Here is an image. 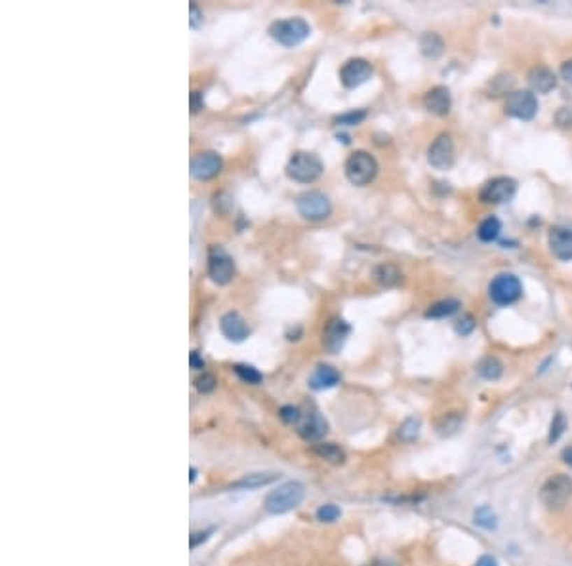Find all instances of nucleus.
<instances>
[{"label": "nucleus", "mask_w": 572, "mask_h": 566, "mask_svg": "<svg viewBox=\"0 0 572 566\" xmlns=\"http://www.w3.org/2000/svg\"><path fill=\"white\" fill-rule=\"evenodd\" d=\"M303 498H306L303 484L298 481H288L267 494L266 509L271 515H285L288 511L296 509L303 502Z\"/></svg>", "instance_id": "obj_1"}, {"label": "nucleus", "mask_w": 572, "mask_h": 566, "mask_svg": "<svg viewBox=\"0 0 572 566\" xmlns=\"http://www.w3.org/2000/svg\"><path fill=\"white\" fill-rule=\"evenodd\" d=\"M322 166L321 159L313 153H307V151H298L290 157L288 166H286V174L288 177H292L294 182L298 183H311L317 177H321Z\"/></svg>", "instance_id": "obj_2"}, {"label": "nucleus", "mask_w": 572, "mask_h": 566, "mask_svg": "<svg viewBox=\"0 0 572 566\" xmlns=\"http://www.w3.org/2000/svg\"><path fill=\"white\" fill-rule=\"evenodd\" d=\"M376 175L378 162L372 154L366 151H355L353 154H349V159L345 161V177L353 185L357 187L369 185L370 182H374Z\"/></svg>", "instance_id": "obj_3"}, {"label": "nucleus", "mask_w": 572, "mask_h": 566, "mask_svg": "<svg viewBox=\"0 0 572 566\" xmlns=\"http://www.w3.org/2000/svg\"><path fill=\"white\" fill-rule=\"evenodd\" d=\"M309 33H311V27L301 17L275 21L271 27H269V35L279 42V44L286 46V48H294V46L301 44L309 36Z\"/></svg>", "instance_id": "obj_4"}, {"label": "nucleus", "mask_w": 572, "mask_h": 566, "mask_svg": "<svg viewBox=\"0 0 572 566\" xmlns=\"http://www.w3.org/2000/svg\"><path fill=\"white\" fill-rule=\"evenodd\" d=\"M572 479L569 475H553L544 482L540 490V500L548 509L559 511L571 502Z\"/></svg>", "instance_id": "obj_5"}, {"label": "nucleus", "mask_w": 572, "mask_h": 566, "mask_svg": "<svg viewBox=\"0 0 572 566\" xmlns=\"http://www.w3.org/2000/svg\"><path fill=\"white\" fill-rule=\"evenodd\" d=\"M296 206H298V212L301 216L306 219H311V222H321V219H327L332 214V203L321 191L301 193L298 196V201H296Z\"/></svg>", "instance_id": "obj_6"}, {"label": "nucleus", "mask_w": 572, "mask_h": 566, "mask_svg": "<svg viewBox=\"0 0 572 566\" xmlns=\"http://www.w3.org/2000/svg\"><path fill=\"white\" fill-rule=\"evenodd\" d=\"M208 275L216 284H227L235 277V261L224 246L212 245L208 248Z\"/></svg>", "instance_id": "obj_7"}, {"label": "nucleus", "mask_w": 572, "mask_h": 566, "mask_svg": "<svg viewBox=\"0 0 572 566\" xmlns=\"http://www.w3.org/2000/svg\"><path fill=\"white\" fill-rule=\"evenodd\" d=\"M489 293L490 298H492V301L498 303V305H511V303H515V301L521 298V293H523V284H521V280L517 279L515 275H511V273H502V275H498V277L490 282Z\"/></svg>", "instance_id": "obj_8"}, {"label": "nucleus", "mask_w": 572, "mask_h": 566, "mask_svg": "<svg viewBox=\"0 0 572 566\" xmlns=\"http://www.w3.org/2000/svg\"><path fill=\"white\" fill-rule=\"evenodd\" d=\"M427 161L435 170H450L456 162V147L450 133H441L427 149Z\"/></svg>", "instance_id": "obj_9"}, {"label": "nucleus", "mask_w": 572, "mask_h": 566, "mask_svg": "<svg viewBox=\"0 0 572 566\" xmlns=\"http://www.w3.org/2000/svg\"><path fill=\"white\" fill-rule=\"evenodd\" d=\"M506 113L521 120L534 119L538 113V99L531 90L511 92L506 99Z\"/></svg>", "instance_id": "obj_10"}, {"label": "nucleus", "mask_w": 572, "mask_h": 566, "mask_svg": "<svg viewBox=\"0 0 572 566\" xmlns=\"http://www.w3.org/2000/svg\"><path fill=\"white\" fill-rule=\"evenodd\" d=\"M515 191H517L515 180L506 177V175H500V177H494V180H490L489 183H485V187L481 189L479 198H481L485 204H503L515 196Z\"/></svg>", "instance_id": "obj_11"}, {"label": "nucleus", "mask_w": 572, "mask_h": 566, "mask_svg": "<svg viewBox=\"0 0 572 566\" xmlns=\"http://www.w3.org/2000/svg\"><path fill=\"white\" fill-rule=\"evenodd\" d=\"M372 65H370L366 59H361V57H355V59H349L345 65L340 71V80L345 88H357L361 86L372 77Z\"/></svg>", "instance_id": "obj_12"}, {"label": "nucleus", "mask_w": 572, "mask_h": 566, "mask_svg": "<svg viewBox=\"0 0 572 566\" xmlns=\"http://www.w3.org/2000/svg\"><path fill=\"white\" fill-rule=\"evenodd\" d=\"M296 427H298V433H300L301 439L311 440V442L321 440L328 433V421L317 410H309L306 414L301 412V419Z\"/></svg>", "instance_id": "obj_13"}, {"label": "nucleus", "mask_w": 572, "mask_h": 566, "mask_svg": "<svg viewBox=\"0 0 572 566\" xmlns=\"http://www.w3.org/2000/svg\"><path fill=\"white\" fill-rule=\"evenodd\" d=\"M224 166L222 157L214 151H206V153L196 154L195 159L191 161V175L195 180H212L220 174V170Z\"/></svg>", "instance_id": "obj_14"}, {"label": "nucleus", "mask_w": 572, "mask_h": 566, "mask_svg": "<svg viewBox=\"0 0 572 566\" xmlns=\"http://www.w3.org/2000/svg\"><path fill=\"white\" fill-rule=\"evenodd\" d=\"M351 332L349 324L342 319H332L328 322L324 334H322V342L330 353H340L343 349V345L348 342V335Z\"/></svg>", "instance_id": "obj_15"}, {"label": "nucleus", "mask_w": 572, "mask_h": 566, "mask_svg": "<svg viewBox=\"0 0 572 566\" xmlns=\"http://www.w3.org/2000/svg\"><path fill=\"white\" fill-rule=\"evenodd\" d=\"M220 328H222V332H224V335L229 342L235 343L245 342L246 338L250 335V328H248L246 321L241 314L235 313V311H229V313H225L224 317H222Z\"/></svg>", "instance_id": "obj_16"}, {"label": "nucleus", "mask_w": 572, "mask_h": 566, "mask_svg": "<svg viewBox=\"0 0 572 566\" xmlns=\"http://www.w3.org/2000/svg\"><path fill=\"white\" fill-rule=\"evenodd\" d=\"M550 248H552L553 256L563 261H571L572 259V229L569 227H553L550 231Z\"/></svg>", "instance_id": "obj_17"}, {"label": "nucleus", "mask_w": 572, "mask_h": 566, "mask_svg": "<svg viewBox=\"0 0 572 566\" xmlns=\"http://www.w3.org/2000/svg\"><path fill=\"white\" fill-rule=\"evenodd\" d=\"M424 103H426V109L437 117H445L450 113V107H452V98H450V92L445 86H435L431 90L427 92L426 98H424Z\"/></svg>", "instance_id": "obj_18"}, {"label": "nucleus", "mask_w": 572, "mask_h": 566, "mask_svg": "<svg viewBox=\"0 0 572 566\" xmlns=\"http://www.w3.org/2000/svg\"><path fill=\"white\" fill-rule=\"evenodd\" d=\"M340 379H342V376H340V372L336 370V368L328 366V364H321V366L315 368V372L309 377V385H311V389H315V391H324V389L336 387V385L340 384Z\"/></svg>", "instance_id": "obj_19"}, {"label": "nucleus", "mask_w": 572, "mask_h": 566, "mask_svg": "<svg viewBox=\"0 0 572 566\" xmlns=\"http://www.w3.org/2000/svg\"><path fill=\"white\" fill-rule=\"evenodd\" d=\"M529 84H531L532 92L548 94L557 86V78H555V73L548 67H534L529 73Z\"/></svg>", "instance_id": "obj_20"}, {"label": "nucleus", "mask_w": 572, "mask_h": 566, "mask_svg": "<svg viewBox=\"0 0 572 566\" xmlns=\"http://www.w3.org/2000/svg\"><path fill=\"white\" fill-rule=\"evenodd\" d=\"M279 479L277 473H248L243 479H238L237 482H233L231 488H241V490H254V488H262V486H267Z\"/></svg>", "instance_id": "obj_21"}, {"label": "nucleus", "mask_w": 572, "mask_h": 566, "mask_svg": "<svg viewBox=\"0 0 572 566\" xmlns=\"http://www.w3.org/2000/svg\"><path fill=\"white\" fill-rule=\"evenodd\" d=\"M313 450H315V454L319 456L321 460L330 461V463H334V465H342L343 461H345V452H343L340 447L332 444V442H321V444H315Z\"/></svg>", "instance_id": "obj_22"}, {"label": "nucleus", "mask_w": 572, "mask_h": 566, "mask_svg": "<svg viewBox=\"0 0 572 566\" xmlns=\"http://www.w3.org/2000/svg\"><path fill=\"white\" fill-rule=\"evenodd\" d=\"M500 233H502V222L496 216H489L487 219H482L479 229H477V235H479L482 242H492V240L500 237Z\"/></svg>", "instance_id": "obj_23"}, {"label": "nucleus", "mask_w": 572, "mask_h": 566, "mask_svg": "<svg viewBox=\"0 0 572 566\" xmlns=\"http://www.w3.org/2000/svg\"><path fill=\"white\" fill-rule=\"evenodd\" d=\"M420 46H422L424 56L437 59L443 54V50H445V42H443V38L437 33H426V35L422 36V41H420Z\"/></svg>", "instance_id": "obj_24"}, {"label": "nucleus", "mask_w": 572, "mask_h": 566, "mask_svg": "<svg viewBox=\"0 0 572 566\" xmlns=\"http://www.w3.org/2000/svg\"><path fill=\"white\" fill-rule=\"evenodd\" d=\"M477 372L481 374L485 379H490V382H496L500 379L503 374V364L496 358V356H485L479 366H477Z\"/></svg>", "instance_id": "obj_25"}, {"label": "nucleus", "mask_w": 572, "mask_h": 566, "mask_svg": "<svg viewBox=\"0 0 572 566\" xmlns=\"http://www.w3.org/2000/svg\"><path fill=\"white\" fill-rule=\"evenodd\" d=\"M458 309H460V301L458 300H441L427 309L426 317H429V319H445V317L456 313Z\"/></svg>", "instance_id": "obj_26"}, {"label": "nucleus", "mask_w": 572, "mask_h": 566, "mask_svg": "<svg viewBox=\"0 0 572 566\" xmlns=\"http://www.w3.org/2000/svg\"><path fill=\"white\" fill-rule=\"evenodd\" d=\"M374 277L384 286H395L399 280H401V271L395 266H391V263H384V266L376 267Z\"/></svg>", "instance_id": "obj_27"}, {"label": "nucleus", "mask_w": 572, "mask_h": 566, "mask_svg": "<svg viewBox=\"0 0 572 566\" xmlns=\"http://www.w3.org/2000/svg\"><path fill=\"white\" fill-rule=\"evenodd\" d=\"M420 427H422V421L418 418H408L405 419L401 427H399V439L403 442H412V440L418 439L420 435Z\"/></svg>", "instance_id": "obj_28"}, {"label": "nucleus", "mask_w": 572, "mask_h": 566, "mask_svg": "<svg viewBox=\"0 0 572 566\" xmlns=\"http://www.w3.org/2000/svg\"><path fill=\"white\" fill-rule=\"evenodd\" d=\"M235 374H237L245 384H252V385H258L262 384V379H264V376H262V372L256 370L254 366H250V364H235Z\"/></svg>", "instance_id": "obj_29"}, {"label": "nucleus", "mask_w": 572, "mask_h": 566, "mask_svg": "<svg viewBox=\"0 0 572 566\" xmlns=\"http://www.w3.org/2000/svg\"><path fill=\"white\" fill-rule=\"evenodd\" d=\"M462 421H464V418L458 412L447 414L445 418H441V421L437 423V429H439L441 435H454L460 429Z\"/></svg>", "instance_id": "obj_30"}, {"label": "nucleus", "mask_w": 572, "mask_h": 566, "mask_svg": "<svg viewBox=\"0 0 572 566\" xmlns=\"http://www.w3.org/2000/svg\"><path fill=\"white\" fill-rule=\"evenodd\" d=\"M340 517H342V509L338 505H334V503H327V505H321L317 509V518L321 523H334Z\"/></svg>", "instance_id": "obj_31"}, {"label": "nucleus", "mask_w": 572, "mask_h": 566, "mask_svg": "<svg viewBox=\"0 0 572 566\" xmlns=\"http://www.w3.org/2000/svg\"><path fill=\"white\" fill-rule=\"evenodd\" d=\"M565 429H566L565 416H563V412H557L552 419V427H550V437H548V440H550L552 444L553 442H557V440L561 439V435L565 433Z\"/></svg>", "instance_id": "obj_32"}, {"label": "nucleus", "mask_w": 572, "mask_h": 566, "mask_svg": "<svg viewBox=\"0 0 572 566\" xmlns=\"http://www.w3.org/2000/svg\"><path fill=\"white\" fill-rule=\"evenodd\" d=\"M364 119H366V111H364V109H357V111H349L345 113V115H342V117H338V119H336V124L357 126L361 124Z\"/></svg>", "instance_id": "obj_33"}, {"label": "nucleus", "mask_w": 572, "mask_h": 566, "mask_svg": "<svg viewBox=\"0 0 572 566\" xmlns=\"http://www.w3.org/2000/svg\"><path fill=\"white\" fill-rule=\"evenodd\" d=\"M475 524L485 526V528H494L496 526L494 513H492L489 507H481V509H477L475 511Z\"/></svg>", "instance_id": "obj_34"}, {"label": "nucleus", "mask_w": 572, "mask_h": 566, "mask_svg": "<svg viewBox=\"0 0 572 566\" xmlns=\"http://www.w3.org/2000/svg\"><path fill=\"white\" fill-rule=\"evenodd\" d=\"M279 414L283 421L290 423V426H298V421L301 419V410L296 406H283Z\"/></svg>", "instance_id": "obj_35"}, {"label": "nucleus", "mask_w": 572, "mask_h": 566, "mask_svg": "<svg viewBox=\"0 0 572 566\" xmlns=\"http://www.w3.org/2000/svg\"><path fill=\"white\" fill-rule=\"evenodd\" d=\"M216 384H217L216 377L212 376V374H203V376L199 377V379L195 382L196 389H199L201 393H204V395H206V393L214 391V389H216Z\"/></svg>", "instance_id": "obj_36"}, {"label": "nucleus", "mask_w": 572, "mask_h": 566, "mask_svg": "<svg viewBox=\"0 0 572 566\" xmlns=\"http://www.w3.org/2000/svg\"><path fill=\"white\" fill-rule=\"evenodd\" d=\"M475 328V322H473V317L471 314H466L462 321H458V324H456V332L462 335H468L471 334Z\"/></svg>", "instance_id": "obj_37"}, {"label": "nucleus", "mask_w": 572, "mask_h": 566, "mask_svg": "<svg viewBox=\"0 0 572 566\" xmlns=\"http://www.w3.org/2000/svg\"><path fill=\"white\" fill-rule=\"evenodd\" d=\"M212 528L210 530H203V532H193L191 534V538H189V544H191V549H195V547H199V545L203 544V542H206V539L210 538V534H212Z\"/></svg>", "instance_id": "obj_38"}, {"label": "nucleus", "mask_w": 572, "mask_h": 566, "mask_svg": "<svg viewBox=\"0 0 572 566\" xmlns=\"http://www.w3.org/2000/svg\"><path fill=\"white\" fill-rule=\"evenodd\" d=\"M204 109V98L201 92H191V113H199Z\"/></svg>", "instance_id": "obj_39"}, {"label": "nucleus", "mask_w": 572, "mask_h": 566, "mask_svg": "<svg viewBox=\"0 0 572 566\" xmlns=\"http://www.w3.org/2000/svg\"><path fill=\"white\" fill-rule=\"evenodd\" d=\"M557 122L561 126H572V109L565 107L557 113Z\"/></svg>", "instance_id": "obj_40"}, {"label": "nucleus", "mask_w": 572, "mask_h": 566, "mask_svg": "<svg viewBox=\"0 0 572 566\" xmlns=\"http://www.w3.org/2000/svg\"><path fill=\"white\" fill-rule=\"evenodd\" d=\"M189 12H191V20H189L191 27H199V23L203 21V14H201V10H199L195 4H191V6H189Z\"/></svg>", "instance_id": "obj_41"}, {"label": "nucleus", "mask_w": 572, "mask_h": 566, "mask_svg": "<svg viewBox=\"0 0 572 566\" xmlns=\"http://www.w3.org/2000/svg\"><path fill=\"white\" fill-rule=\"evenodd\" d=\"M189 363H191V368L193 370H203L204 368V358L196 351H193L191 355H189Z\"/></svg>", "instance_id": "obj_42"}, {"label": "nucleus", "mask_w": 572, "mask_h": 566, "mask_svg": "<svg viewBox=\"0 0 572 566\" xmlns=\"http://www.w3.org/2000/svg\"><path fill=\"white\" fill-rule=\"evenodd\" d=\"M561 77L565 78L569 84H572V59H569V61L561 65Z\"/></svg>", "instance_id": "obj_43"}, {"label": "nucleus", "mask_w": 572, "mask_h": 566, "mask_svg": "<svg viewBox=\"0 0 572 566\" xmlns=\"http://www.w3.org/2000/svg\"><path fill=\"white\" fill-rule=\"evenodd\" d=\"M475 566H498V563H496L494 557H490V555H485V557H481V559L477 560V565Z\"/></svg>", "instance_id": "obj_44"}, {"label": "nucleus", "mask_w": 572, "mask_h": 566, "mask_svg": "<svg viewBox=\"0 0 572 566\" xmlns=\"http://www.w3.org/2000/svg\"><path fill=\"white\" fill-rule=\"evenodd\" d=\"M563 460H565L566 463H569V465L572 467V447L565 448V450H563Z\"/></svg>", "instance_id": "obj_45"}, {"label": "nucleus", "mask_w": 572, "mask_h": 566, "mask_svg": "<svg viewBox=\"0 0 572 566\" xmlns=\"http://www.w3.org/2000/svg\"><path fill=\"white\" fill-rule=\"evenodd\" d=\"M370 566H397V565H393V563H385V560H380V563H374V565H370Z\"/></svg>", "instance_id": "obj_46"}, {"label": "nucleus", "mask_w": 572, "mask_h": 566, "mask_svg": "<svg viewBox=\"0 0 572 566\" xmlns=\"http://www.w3.org/2000/svg\"><path fill=\"white\" fill-rule=\"evenodd\" d=\"M195 479H196V471L191 467V482H195Z\"/></svg>", "instance_id": "obj_47"}]
</instances>
